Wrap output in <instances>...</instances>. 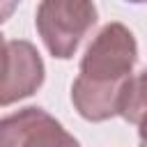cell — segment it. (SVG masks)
<instances>
[{
    "label": "cell",
    "instance_id": "cell-3",
    "mask_svg": "<svg viewBox=\"0 0 147 147\" xmlns=\"http://www.w3.org/2000/svg\"><path fill=\"white\" fill-rule=\"evenodd\" d=\"M0 147H80L44 108L28 106L0 119Z\"/></svg>",
    "mask_w": 147,
    "mask_h": 147
},
{
    "label": "cell",
    "instance_id": "cell-4",
    "mask_svg": "<svg viewBox=\"0 0 147 147\" xmlns=\"http://www.w3.org/2000/svg\"><path fill=\"white\" fill-rule=\"evenodd\" d=\"M44 60L39 51L25 39L9 41V69L0 85V106H11L32 96L44 83Z\"/></svg>",
    "mask_w": 147,
    "mask_h": 147
},
{
    "label": "cell",
    "instance_id": "cell-8",
    "mask_svg": "<svg viewBox=\"0 0 147 147\" xmlns=\"http://www.w3.org/2000/svg\"><path fill=\"white\" fill-rule=\"evenodd\" d=\"M136 126H138V138H140V145H142V147H147V113L138 119V124H136Z\"/></svg>",
    "mask_w": 147,
    "mask_h": 147
},
{
    "label": "cell",
    "instance_id": "cell-2",
    "mask_svg": "<svg viewBox=\"0 0 147 147\" xmlns=\"http://www.w3.org/2000/svg\"><path fill=\"white\" fill-rule=\"evenodd\" d=\"M34 23L48 53L69 60L96 23V7L92 0H41Z\"/></svg>",
    "mask_w": 147,
    "mask_h": 147
},
{
    "label": "cell",
    "instance_id": "cell-9",
    "mask_svg": "<svg viewBox=\"0 0 147 147\" xmlns=\"http://www.w3.org/2000/svg\"><path fill=\"white\" fill-rule=\"evenodd\" d=\"M126 2H133V5H142V2H147V0H126Z\"/></svg>",
    "mask_w": 147,
    "mask_h": 147
},
{
    "label": "cell",
    "instance_id": "cell-1",
    "mask_svg": "<svg viewBox=\"0 0 147 147\" xmlns=\"http://www.w3.org/2000/svg\"><path fill=\"white\" fill-rule=\"evenodd\" d=\"M136 60L138 44L126 25L108 23L96 32L71 85V101L83 119L103 122L119 115Z\"/></svg>",
    "mask_w": 147,
    "mask_h": 147
},
{
    "label": "cell",
    "instance_id": "cell-6",
    "mask_svg": "<svg viewBox=\"0 0 147 147\" xmlns=\"http://www.w3.org/2000/svg\"><path fill=\"white\" fill-rule=\"evenodd\" d=\"M7 69H9V41L0 34V85L7 76Z\"/></svg>",
    "mask_w": 147,
    "mask_h": 147
},
{
    "label": "cell",
    "instance_id": "cell-7",
    "mask_svg": "<svg viewBox=\"0 0 147 147\" xmlns=\"http://www.w3.org/2000/svg\"><path fill=\"white\" fill-rule=\"evenodd\" d=\"M16 5H18V0H0V23H5L14 14Z\"/></svg>",
    "mask_w": 147,
    "mask_h": 147
},
{
    "label": "cell",
    "instance_id": "cell-5",
    "mask_svg": "<svg viewBox=\"0 0 147 147\" xmlns=\"http://www.w3.org/2000/svg\"><path fill=\"white\" fill-rule=\"evenodd\" d=\"M145 113H147V69L140 71L138 76H133L129 80V87H126V94H124L119 115L126 122L138 124V119Z\"/></svg>",
    "mask_w": 147,
    "mask_h": 147
}]
</instances>
